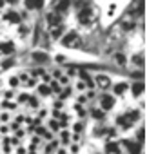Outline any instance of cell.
Wrapping results in <instances>:
<instances>
[{"mask_svg": "<svg viewBox=\"0 0 147 154\" xmlns=\"http://www.w3.org/2000/svg\"><path fill=\"white\" fill-rule=\"evenodd\" d=\"M62 44H64L65 47H80L82 40H80V36H78L75 31H71L69 35H65V36L62 38Z\"/></svg>", "mask_w": 147, "mask_h": 154, "instance_id": "obj_1", "label": "cell"}, {"mask_svg": "<svg viewBox=\"0 0 147 154\" xmlns=\"http://www.w3.org/2000/svg\"><path fill=\"white\" fill-rule=\"evenodd\" d=\"M100 105H102V109H104V111H109V109H113V107H114V98H113V96H109V94H105V96H102Z\"/></svg>", "mask_w": 147, "mask_h": 154, "instance_id": "obj_2", "label": "cell"}, {"mask_svg": "<svg viewBox=\"0 0 147 154\" xmlns=\"http://www.w3.org/2000/svg\"><path fill=\"white\" fill-rule=\"evenodd\" d=\"M142 11H143V0H133L131 6H129V13L136 15V13H142Z\"/></svg>", "mask_w": 147, "mask_h": 154, "instance_id": "obj_3", "label": "cell"}, {"mask_svg": "<svg viewBox=\"0 0 147 154\" xmlns=\"http://www.w3.org/2000/svg\"><path fill=\"white\" fill-rule=\"evenodd\" d=\"M78 20H80L82 24H89V22L93 20V11H91L89 8H86L84 11H80V15H78Z\"/></svg>", "mask_w": 147, "mask_h": 154, "instance_id": "obj_4", "label": "cell"}, {"mask_svg": "<svg viewBox=\"0 0 147 154\" xmlns=\"http://www.w3.org/2000/svg\"><path fill=\"white\" fill-rule=\"evenodd\" d=\"M69 9V0H58V4H56V8H55V13H65Z\"/></svg>", "mask_w": 147, "mask_h": 154, "instance_id": "obj_5", "label": "cell"}, {"mask_svg": "<svg viewBox=\"0 0 147 154\" xmlns=\"http://www.w3.org/2000/svg\"><path fill=\"white\" fill-rule=\"evenodd\" d=\"M13 51H15L13 42H4V44H0V53H2V54H11Z\"/></svg>", "mask_w": 147, "mask_h": 154, "instance_id": "obj_6", "label": "cell"}, {"mask_svg": "<svg viewBox=\"0 0 147 154\" xmlns=\"http://www.w3.org/2000/svg\"><path fill=\"white\" fill-rule=\"evenodd\" d=\"M125 145H127V150H129L131 154H140V152H142V147H140V143H131V141H127Z\"/></svg>", "mask_w": 147, "mask_h": 154, "instance_id": "obj_7", "label": "cell"}, {"mask_svg": "<svg viewBox=\"0 0 147 154\" xmlns=\"http://www.w3.org/2000/svg\"><path fill=\"white\" fill-rule=\"evenodd\" d=\"M47 22L51 26H60V15L58 13H49L47 15Z\"/></svg>", "mask_w": 147, "mask_h": 154, "instance_id": "obj_8", "label": "cell"}, {"mask_svg": "<svg viewBox=\"0 0 147 154\" xmlns=\"http://www.w3.org/2000/svg\"><path fill=\"white\" fill-rule=\"evenodd\" d=\"M96 84H98L102 89H107V87L111 85V80L107 78V76H98V78H96Z\"/></svg>", "mask_w": 147, "mask_h": 154, "instance_id": "obj_9", "label": "cell"}, {"mask_svg": "<svg viewBox=\"0 0 147 154\" xmlns=\"http://www.w3.org/2000/svg\"><path fill=\"white\" fill-rule=\"evenodd\" d=\"M143 89H145V85H143V82H138V84H134L133 85V94H142L143 93Z\"/></svg>", "mask_w": 147, "mask_h": 154, "instance_id": "obj_10", "label": "cell"}, {"mask_svg": "<svg viewBox=\"0 0 147 154\" xmlns=\"http://www.w3.org/2000/svg\"><path fill=\"white\" fill-rule=\"evenodd\" d=\"M6 20L11 22V24H18V22H20V17H18L17 13H8V15H6Z\"/></svg>", "mask_w": 147, "mask_h": 154, "instance_id": "obj_11", "label": "cell"}, {"mask_svg": "<svg viewBox=\"0 0 147 154\" xmlns=\"http://www.w3.org/2000/svg\"><path fill=\"white\" fill-rule=\"evenodd\" d=\"M105 149H107V152H109V154H120V149H118V145H116V143H107V147H105Z\"/></svg>", "mask_w": 147, "mask_h": 154, "instance_id": "obj_12", "label": "cell"}, {"mask_svg": "<svg viewBox=\"0 0 147 154\" xmlns=\"http://www.w3.org/2000/svg\"><path fill=\"white\" fill-rule=\"evenodd\" d=\"M33 60L35 62H47V54L45 53H35L33 54Z\"/></svg>", "mask_w": 147, "mask_h": 154, "instance_id": "obj_13", "label": "cell"}, {"mask_svg": "<svg viewBox=\"0 0 147 154\" xmlns=\"http://www.w3.org/2000/svg\"><path fill=\"white\" fill-rule=\"evenodd\" d=\"M125 89H127V84H118V85L114 87V93H116V94H122Z\"/></svg>", "mask_w": 147, "mask_h": 154, "instance_id": "obj_14", "label": "cell"}, {"mask_svg": "<svg viewBox=\"0 0 147 154\" xmlns=\"http://www.w3.org/2000/svg\"><path fill=\"white\" fill-rule=\"evenodd\" d=\"M40 94H44V96H47L49 93H51V87H47V85H40Z\"/></svg>", "mask_w": 147, "mask_h": 154, "instance_id": "obj_15", "label": "cell"}, {"mask_svg": "<svg viewBox=\"0 0 147 154\" xmlns=\"http://www.w3.org/2000/svg\"><path fill=\"white\" fill-rule=\"evenodd\" d=\"M60 33H62V27H60V26H56V29H53V33H51V35H53V38H58V36H60Z\"/></svg>", "mask_w": 147, "mask_h": 154, "instance_id": "obj_16", "label": "cell"}, {"mask_svg": "<svg viewBox=\"0 0 147 154\" xmlns=\"http://www.w3.org/2000/svg\"><path fill=\"white\" fill-rule=\"evenodd\" d=\"M26 8H27V9H35V8H36L35 0H26Z\"/></svg>", "mask_w": 147, "mask_h": 154, "instance_id": "obj_17", "label": "cell"}, {"mask_svg": "<svg viewBox=\"0 0 147 154\" xmlns=\"http://www.w3.org/2000/svg\"><path fill=\"white\" fill-rule=\"evenodd\" d=\"M138 140H140V141H143V140H145V129H143V127L138 131Z\"/></svg>", "mask_w": 147, "mask_h": 154, "instance_id": "obj_18", "label": "cell"}, {"mask_svg": "<svg viewBox=\"0 0 147 154\" xmlns=\"http://www.w3.org/2000/svg\"><path fill=\"white\" fill-rule=\"evenodd\" d=\"M116 62H118L120 65H124V63H125V58H124L122 54H116Z\"/></svg>", "mask_w": 147, "mask_h": 154, "instance_id": "obj_19", "label": "cell"}, {"mask_svg": "<svg viewBox=\"0 0 147 154\" xmlns=\"http://www.w3.org/2000/svg\"><path fill=\"white\" fill-rule=\"evenodd\" d=\"M93 116L95 118H104V112L102 111H93Z\"/></svg>", "mask_w": 147, "mask_h": 154, "instance_id": "obj_20", "label": "cell"}, {"mask_svg": "<svg viewBox=\"0 0 147 154\" xmlns=\"http://www.w3.org/2000/svg\"><path fill=\"white\" fill-rule=\"evenodd\" d=\"M9 84H11V87H17V85H18V80H17V78H11Z\"/></svg>", "mask_w": 147, "mask_h": 154, "instance_id": "obj_21", "label": "cell"}, {"mask_svg": "<svg viewBox=\"0 0 147 154\" xmlns=\"http://www.w3.org/2000/svg\"><path fill=\"white\" fill-rule=\"evenodd\" d=\"M13 65V60H8V62H4V67L8 69V67H11Z\"/></svg>", "mask_w": 147, "mask_h": 154, "instance_id": "obj_22", "label": "cell"}, {"mask_svg": "<svg viewBox=\"0 0 147 154\" xmlns=\"http://www.w3.org/2000/svg\"><path fill=\"white\" fill-rule=\"evenodd\" d=\"M58 127H60V125H58V123H56V122H55V120H53V122H51V129H55V131H56V129H58Z\"/></svg>", "mask_w": 147, "mask_h": 154, "instance_id": "obj_23", "label": "cell"}, {"mask_svg": "<svg viewBox=\"0 0 147 154\" xmlns=\"http://www.w3.org/2000/svg\"><path fill=\"white\" fill-rule=\"evenodd\" d=\"M82 127H84L82 123H77V125H75V131H77V132H80V131H82Z\"/></svg>", "mask_w": 147, "mask_h": 154, "instance_id": "obj_24", "label": "cell"}, {"mask_svg": "<svg viewBox=\"0 0 147 154\" xmlns=\"http://www.w3.org/2000/svg\"><path fill=\"white\" fill-rule=\"evenodd\" d=\"M67 136H69V134H67V132H64V134H62V141H64V143H67V140H69V138H67Z\"/></svg>", "mask_w": 147, "mask_h": 154, "instance_id": "obj_25", "label": "cell"}, {"mask_svg": "<svg viewBox=\"0 0 147 154\" xmlns=\"http://www.w3.org/2000/svg\"><path fill=\"white\" fill-rule=\"evenodd\" d=\"M35 4H36V8H42L44 6V0H35Z\"/></svg>", "mask_w": 147, "mask_h": 154, "instance_id": "obj_26", "label": "cell"}, {"mask_svg": "<svg viewBox=\"0 0 147 154\" xmlns=\"http://www.w3.org/2000/svg\"><path fill=\"white\" fill-rule=\"evenodd\" d=\"M58 89H60V85H58V84L55 82V84H53V91H58Z\"/></svg>", "mask_w": 147, "mask_h": 154, "instance_id": "obj_27", "label": "cell"}, {"mask_svg": "<svg viewBox=\"0 0 147 154\" xmlns=\"http://www.w3.org/2000/svg\"><path fill=\"white\" fill-rule=\"evenodd\" d=\"M2 4H4V0H0V8H2Z\"/></svg>", "mask_w": 147, "mask_h": 154, "instance_id": "obj_28", "label": "cell"}, {"mask_svg": "<svg viewBox=\"0 0 147 154\" xmlns=\"http://www.w3.org/2000/svg\"><path fill=\"white\" fill-rule=\"evenodd\" d=\"M8 2H17V0H8Z\"/></svg>", "mask_w": 147, "mask_h": 154, "instance_id": "obj_29", "label": "cell"}]
</instances>
